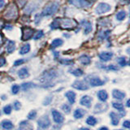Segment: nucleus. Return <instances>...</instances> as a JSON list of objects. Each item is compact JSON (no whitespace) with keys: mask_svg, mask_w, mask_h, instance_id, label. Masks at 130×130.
Returning <instances> with one entry per match:
<instances>
[{"mask_svg":"<svg viewBox=\"0 0 130 130\" xmlns=\"http://www.w3.org/2000/svg\"><path fill=\"white\" fill-rule=\"evenodd\" d=\"M76 20L72 18H62L57 17L51 24V29H67L73 30L77 26Z\"/></svg>","mask_w":130,"mask_h":130,"instance_id":"nucleus-1","label":"nucleus"},{"mask_svg":"<svg viewBox=\"0 0 130 130\" xmlns=\"http://www.w3.org/2000/svg\"><path fill=\"white\" fill-rule=\"evenodd\" d=\"M59 3H57V2L49 3L44 7L41 15L42 16H51L52 15H54L55 12L59 10Z\"/></svg>","mask_w":130,"mask_h":130,"instance_id":"nucleus-2","label":"nucleus"},{"mask_svg":"<svg viewBox=\"0 0 130 130\" xmlns=\"http://www.w3.org/2000/svg\"><path fill=\"white\" fill-rule=\"evenodd\" d=\"M18 15V8L15 4H11L7 7L5 13H4V18L7 20H14Z\"/></svg>","mask_w":130,"mask_h":130,"instance_id":"nucleus-3","label":"nucleus"},{"mask_svg":"<svg viewBox=\"0 0 130 130\" xmlns=\"http://www.w3.org/2000/svg\"><path fill=\"white\" fill-rule=\"evenodd\" d=\"M55 77H57V72L53 70V69H50V70L45 71L43 72V74L42 75V77H41V81L42 82H49L50 80L55 79Z\"/></svg>","mask_w":130,"mask_h":130,"instance_id":"nucleus-4","label":"nucleus"},{"mask_svg":"<svg viewBox=\"0 0 130 130\" xmlns=\"http://www.w3.org/2000/svg\"><path fill=\"white\" fill-rule=\"evenodd\" d=\"M111 9V7L110 4L106 3H100L95 8V12L98 15H102L106 12H108Z\"/></svg>","mask_w":130,"mask_h":130,"instance_id":"nucleus-5","label":"nucleus"},{"mask_svg":"<svg viewBox=\"0 0 130 130\" xmlns=\"http://www.w3.org/2000/svg\"><path fill=\"white\" fill-rule=\"evenodd\" d=\"M34 30L32 28L24 26L22 28V41H28L29 40L32 35H34Z\"/></svg>","mask_w":130,"mask_h":130,"instance_id":"nucleus-6","label":"nucleus"},{"mask_svg":"<svg viewBox=\"0 0 130 130\" xmlns=\"http://www.w3.org/2000/svg\"><path fill=\"white\" fill-rule=\"evenodd\" d=\"M69 3L77 7L84 8L91 5V2L89 0H69Z\"/></svg>","mask_w":130,"mask_h":130,"instance_id":"nucleus-7","label":"nucleus"},{"mask_svg":"<svg viewBox=\"0 0 130 130\" xmlns=\"http://www.w3.org/2000/svg\"><path fill=\"white\" fill-rule=\"evenodd\" d=\"M38 124L42 128H46L51 125V120L47 116H42L38 120Z\"/></svg>","mask_w":130,"mask_h":130,"instance_id":"nucleus-8","label":"nucleus"},{"mask_svg":"<svg viewBox=\"0 0 130 130\" xmlns=\"http://www.w3.org/2000/svg\"><path fill=\"white\" fill-rule=\"evenodd\" d=\"M72 86L76 89H78V90H87L89 89L88 85L82 80H76Z\"/></svg>","mask_w":130,"mask_h":130,"instance_id":"nucleus-9","label":"nucleus"},{"mask_svg":"<svg viewBox=\"0 0 130 130\" xmlns=\"http://www.w3.org/2000/svg\"><path fill=\"white\" fill-rule=\"evenodd\" d=\"M112 56H113V53L110 51H103V52H101L99 55V59H101V61H103V62L110 61L112 59Z\"/></svg>","mask_w":130,"mask_h":130,"instance_id":"nucleus-10","label":"nucleus"},{"mask_svg":"<svg viewBox=\"0 0 130 130\" xmlns=\"http://www.w3.org/2000/svg\"><path fill=\"white\" fill-rule=\"evenodd\" d=\"M80 105L84 106V107L89 108L91 107V103H92V98L89 97L88 95H85L80 99Z\"/></svg>","mask_w":130,"mask_h":130,"instance_id":"nucleus-11","label":"nucleus"},{"mask_svg":"<svg viewBox=\"0 0 130 130\" xmlns=\"http://www.w3.org/2000/svg\"><path fill=\"white\" fill-rule=\"evenodd\" d=\"M52 116L53 119H54V121L57 124H62L64 120L63 116L59 111H55V110H53L52 111Z\"/></svg>","mask_w":130,"mask_h":130,"instance_id":"nucleus-12","label":"nucleus"},{"mask_svg":"<svg viewBox=\"0 0 130 130\" xmlns=\"http://www.w3.org/2000/svg\"><path fill=\"white\" fill-rule=\"evenodd\" d=\"M81 25L84 27V34H89L93 29L92 24L86 20H81Z\"/></svg>","mask_w":130,"mask_h":130,"instance_id":"nucleus-13","label":"nucleus"},{"mask_svg":"<svg viewBox=\"0 0 130 130\" xmlns=\"http://www.w3.org/2000/svg\"><path fill=\"white\" fill-rule=\"evenodd\" d=\"M89 84H90L91 86L93 87H97V86H101V85H103L105 82L103 80H102L99 77H92V78L89 80Z\"/></svg>","mask_w":130,"mask_h":130,"instance_id":"nucleus-14","label":"nucleus"},{"mask_svg":"<svg viewBox=\"0 0 130 130\" xmlns=\"http://www.w3.org/2000/svg\"><path fill=\"white\" fill-rule=\"evenodd\" d=\"M125 96H126V94H125L124 92L119 90V89H113L112 97L114 98V99H116L117 100H122V99H124Z\"/></svg>","mask_w":130,"mask_h":130,"instance_id":"nucleus-15","label":"nucleus"},{"mask_svg":"<svg viewBox=\"0 0 130 130\" xmlns=\"http://www.w3.org/2000/svg\"><path fill=\"white\" fill-rule=\"evenodd\" d=\"M79 61L81 64L83 65H89V63H91V59L90 57L87 55H82L79 57Z\"/></svg>","mask_w":130,"mask_h":130,"instance_id":"nucleus-16","label":"nucleus"},{"mask_svg":"<svg viewBox=\"0 0 130 130\" xmlns=\"http://www.w3.org/2000/svg\"><path fill=\"white\" fill-rule=\"evenodd\" d=\"M38 7V6H37L35 3H32L29 4V5H28L25 8H24V13L27 14V15H30L32 12H34Z\"/></svg>","mask_w":130,"mask_h":130,"instance_id":"nucleus-17","label":"nucleus"},{"mask_svg":"<svg viewBox=\"0 0 130 130\" xmlns=\"http://www.w3.org/2000/svg\"><path fill=\"white\" fill-rule=\"evenodd\" d=\"M18 76L20 79H25L29 76V72L27 68H23L18 71Z\"/></svg>","mask_w":130,"mask_h":130,"instance_id":"nucleus-18","label":"nucleus"},{"mask_svg":"<svg viewBox=\"0 0 130 130\" xmlns=\"http://www.w3.org/2000/svg\"><path fill=\"white\" fill-rule=\"evenodd\" d=\"M65 96H66L68 100L69 101L70 104H74L75 101H76V93L74 92L72 90H69L65 93Z\"/></svg>","mask_w":130,"mask_h":130,"instance_id":"nucleus-19","label":"nucleus"},{"mask_svg":"<svg viewBox=\"0 0 130 130\" xmlns=\"http://www.w3.org/2000/svg\"><path fill=\"white\" fill-rule=\"evenodd\" d=\"M98 98L101 102H106L108 99V93L104 89H102L98 92Z\"/></svg>","mask_w":130,"mask_h":130,"instance_id":"nucleus-20","label":"nucleus"},{"mask_svg":"<svg viewBox=\"0 0 130 130\" xmlns=\"http://www.w3.org/2000/svg\"><path fill=\"white\" fill-rule=\"evenodd\" d=\"M110 116H111V124L114 126H116L119 124L120 122V117L115 112H111L110 113Z\"/></svg>","mask_w":130,"mask_h":130,"instance_id":"nucleus-21","label":"nucleus"},{"mask_svg":"<svg viewBox=\"0 0 130 130\" xmlns=\"http://www.w3.org/2000/svg\"><path fill=\"white\" fill-rule=\"evenodd\" d=\"M32 126L28 121L24 120L20 122L19 130H32Z\"/></svg>","mask_w":130,"mask_h":130,"instance_id":"nucleus-22","label":"nucleus"},{"mask_svg":"<svg viewBox=\"0 0 130 130\" xmlns=\"http://www.w3.org/2000/svg\"><path fill=\"white\" fill-rule=\"evenodd\" d=\"M15 50V43L14 41H9L7 46V51L8 54H11Z\"/></svg>","mask_w":130,"mask_h":130,"instance_id":"nucleus-23","label":"nucleus"},{"mask_svg":"<svg viewBox=\"0 0 130 130\" xmlns=\"http://www.w3.org/2000/svg\"><path fill=\"white\" fill-rule=\"evenodd\" d=\"M30 45L27 43V44H24V46H21V48H20V55H26L27 53H28L30 51Z\"/></svg>","mask_w":130,"mask_h":130,"instance_id":"nucleus-24","label":"nucleus"},{"mask_svg":"<svg viewBox=\"0 0 130 130\" xmlns=\"http://www.w3.org/2000/svg\"><path fill=\"white\" fill-rule=\"evenodd\" d=\"M85 115V111L83 109L78 108L74 111V117L76 119H80V118H82Z\"/></svg>","mask_w":130,"mask_h":130,"instance_id":"nucleus-25","label":"nucleus"},{"mask_svg":"<svg viewBox=\"0 0 130 130\" xmlns=\"http://www.w3.org/2000/svg\"><path fill=\"white\" fill-rule=\"evenodd\" d=\"M63 44V41L62 39L60 38H55L51 42V47L52 48H57L59 47L60 46H62V45Z\"/></svg>","mask_w":130,"mask_h":130,"instance_id":"nucleus-26","label":"nucleus"},{"mask_svg":"<svg viewBox=\"0 0 130 130\" xmlns=\"http://www.w3.org/2000/svg\"><path fill=\"white\" fill-rule=\"evenodd\" d=\"M37 85L35 84H34L32 82H25V83H23L21 85V88L24 91H27L28 89H32V88H34V87H36Z\"/></svg>","mask_w":130,"mask_h":130,"instance_id":"nucleus-27","label":"nucleus"},{"mask_svg":"<svg viewBox=\"0 0 130 130\" xmlns=\"http://www.w3.org/2000/svg\"><path fill=\"white\" fill-rule=\"evenodd\" d=\"M2 126L4 129L6 130H10L11 128H13V124L11 121L9 120H4L2 122Z\"/></svg>","mask_w":130,"mask_h":130,"instance_id":"nucleus-28","label":"nucleus"},{"mask_svg":"<svg viewBox=\"0 0 130 130\" xmlns=\"http://www.w3.org/2000/svg\"><path fill=\"white\" fill-rule=\"evenodd\" d=\"M111 34V31L107 30V31H102L100 32V34H99V38L100 40H104L106 38H107L109 37V34Z\"/></svg>","mask_w":130,"mask_h":130,"instance_id":"nucleus-29","label":"nucleus"},{"mask_svg":"<svg viewBox=\"0 0 130 130\" xmlns=\"http://www.w3.org/2000/svg\"><path fill=\"white\" fill-rule=\"evenodd\" d=\"M97 120H96V118L95 117H93L92 116H89L87 118V120H86V124H89V125H90V126H94L96 124H97Z\"/></svg>","mask_w":130,"mask_h":130,"instance_id":"nucleus-30","label":"nucleus"},{"mask_svg":"<svg viewBox=\"0 0 130 130\" xmlns=\"http://www.w3.org/2000/svg\"><path fill=\"white\" fill-rule=\"evenodd\" d=\"M126 17V12L125 11H120L116 14V20L119 21H122L124 20Z\"/></svg>","mask_w":130,"mask_h":130,"instance_id":"nucleus-31","label":"nucleus"},{"mask_svg":"<svg viewBox=\"0 0 130 130\" xmlns=\"http://www.w3.org/2000/svg\"><path fill=\"white\" fill-rule=\"evenodd\" d=\"M112 106H113L114 108L117 109L118 111H124V105L122 104L121 103H117V102H114V103H112Z\"/></svg>","mask_w":130,"mask_h":130,"instance_id":"nucleus-32","label":"nucleus"},{"mask_svg":"<svg viewBox=\"0 0 130 130\" xmlns=\"http://www.w3.org/2000/svg\"><path fill=\"white\" fill-rule=\"evenodd\" d=\"M70 73H72V74L75 76H80L84 74V72L80 68H76V69H73V70H71Z\"/></svg>","mask_w":130,"mask_h":130,"instance_id":"nucleus-33","label":"nucleus"},{"mask_svg":"<svg viewBox=\"0 0 130 130\" xmlns=\"http://www.w3.org/2000/svg\"><path fill=\"white\" fill-rule=\"evenodd\" d=\"M116 61L121 67H125L127 65V61H126V59L124 57H119V58H117Z\"/></svg>","mask_w":130,"mask_h":130,"instance_id":"nucleus-34","label":"nucleus"},{"mask_svg":"<svg viewBox=\"0 0 130 130\" xmlns=\"http://www.w3.org/2000/svg\"><path fill=\"white\" fill-rule=\"evenodd\" d=\"M59 63L63 65H72L74 63V61L72 59H61L59 60Z\"/></svg>","mask_w":130,"mask_h":130,"instance_id":"nucleus-35","label":"nucleus"},{"mask_svg":"<svg viewBox=\"0 0 130 130\" xmlns=\"http://www.w3.org/2000/svg\"><path fill=\"white\" fill-rule=\"evenodd\" d=\"M43 36H44V32L42 30H38L35 34V35L34 37V40H38L40 38H42Z\"/></svg>","mask_w":130,"mask_h":130,"instance_id":"nucleus-36","label":"nucleus"},{"mask_svg":"<svg viewBox=\"0 0 130 130\" xmlns=\"http://www.w3.org/2000/svg\"><path fill=\"white\" fill-rule=\"evenodd\" d=\"M20 91V86L18 85H12L11 87V92L12 93H14V94H16V93H18Z\"/></svg>","mask_w":130,"mask_h":130,"instance_id":"nucleus-37","label":"nucleus"},{"mask_svg":"<svg viewBox=\"0 0 130 130\" xmlns=\"http://www.w3.org/2000/svg\"><path fill=\"white\" fill-rule=\"evenodd\" d=\"M62 109L65 113H70L71 111V107H69V105L68 104H63L62 106Z\"/></svg>","mask_w":130,"mask_h":130,"instance_id":"nucleus-38","label":"nucleus"},{"mask_svg":"<svg viewBox=\"0 0 130 130\" xmlns=\"http://www.w3.org/2000/svg\"><path fill=\"white\" fill-rule=\"evenodd\" d=\"M3 111L5 114H7V115H9V114H11V107L10 105H7L6 107H4Z\"/></svg>","mask_w":130,"mask_h":130,"instance_id":"nucleus-39","label":"nucleus"},{"mask_svg":"<svg viewBox=\"0 0 130 130\" xmlns=\"http://www.w3.org/2000/svg\"><path fill=\"white\" fill-rule=\"evenodd\" d=\"M107 70H111V71H118L119 70L118 67L116 66V65H114V64H111V65H109V66H107Z\"/></svg>","mask_w":130,"mask_h":130,"instance_id":"nucleus-40","label":"nucleus"},{"mask_svg":"<svg viewBox=\"0 0 130 130\" xmlns=\"http://www.w3.org/2000/svg\"><path fill=\"white\" fill-rule=\"evenodd\" d=\"M37 116V111H32L29 112V114L28 115V119H30V120H34V118L36 117Z\"/></svg>","mask_w":130,"mask_h":130,"instance_id":"nucleus-41","label":"nucleus"},{"mask_svg":"<svg viewBox=\"0 0 130 130\" xmlns=\"http://www.w3.org/2000/svg\"><path fill=\"white\" fill-rule=\"evenodd\" d=\"M20 107H21V104H20V103L19 101H15L14 103V108L15 110H16V111H19V110L20 109Z\"/></svg>","mask_w":130,"mask_h":130,"instance_id":"nucleus-42","label":"nucleus"},{"mask_svg":"<svg viewBox=\"0 0 130 130\" xmlns=\"http://www.w3.org/2000/svg\"><path fill=\"white\" fill-rule=\"evenodd\" d=\"M24 63V59H17L15 61L14 63V66H20V65H21Z\"/></svg>","mask_w":130,"mask_h":130,"instance_id":"nucleus-43","label":"nucleus"},{"mask_svg":"<svg viewBox=\"0 0 130 130\" xmlns=\"http://www.w3.org/2000/svg\"><path fill=\"white\" fill-rule=\"evenodd\" d=\"M16 1H17L18 5H19L20 7H23L26 4V3H27L28 0H16Z\"/></svg>","mask_w":130,"mask_h":130,"instance_id":"nucleus-44","label":"nucleus"},{"mask_svg":"<svg viewBox=\"0 0 130 130\" xmlns=\"http://www.w3.org/2000/svg\"><path fill=\"white\" fill-rule=\"evenodd\" d=\"M123 127L125 128H128V129H130V121H129V120H125V121H124V123H123Z\"/></svg>","mask_w":130,"mask_h":130,"instance_id":"nucleus-45","label":"nucleus"},{"mask_svg":"<svg viewBox=\"0 0 130 130\" xmlns=\"http://www.w3.org/2000/svg\"><path fill=\"white\" fill-rule=\"evenodd\" d=\"M41 15H38V14H37L36 15H35V23H36V24H39V22H40V20H41Z\"/></svg>","mask_w":130,"mask_h":130,"instance_id":"nucleus-46","label":"nucleus"},{"mask_svg":"<svg viewBox=\"0 0 130 130\" xmlns=\"http://www.w3.org/2000/svg\"><path fill=\"white\" fill-rule=\"evenodd\" d=\"M6 64V59L4 58H0V68Z\"/></svg>","mask_w":130,"mask_h":130,"instance_id":"nucleus-47","label":"nucleus"},{"mask_svg":"<svg viewBox=\"0 0 130 130\" xmlns=\"http://www.w3.org/2000/svg\"><path fill=\"white\" fill-rule=\"evenodd\" d=\"M51 99H52V98L51 97V98H46V99L44 101V105H48L49 103H51Z\"/></svg>","mask_w":130,"mask_h":130,"instance_id":"nucleus-48","label":"nucleus"},{"mask_svg":"<svg viewBox=\"0 0 130 130\" xmlns=\"http://www.w3.org/2000/svg\"><path fill=\"white\" fill-rule=\"evenodd\" d=\"M5 4H6V1H5V0H0V9H1V8H3L4 6H5Z\"/></svg>","mask_w":130,"mask_h":130,"instance_id":"nucleus-49","label":"nucleus"},{"mask_svg":"<svg viewBox=\"0 0 130 130\" xmlns=\"http://www.w3.org/2000/svg\"><path fill=\"white\" fill-rule=\"evenodd\" d=\"M4 28H5L6 30H11L13 28V26L12 25H10V24H7V25H6L5 27H4Z\"/></svg>","mask_w":130,"mask_h":130,"instance_id":"nucleus-50","label":"nucleus"},{"mask_svg":"<svg viewBox=\"0 0 130 130\" xmlns=\"http://www.w3.org/2000/svg\"><path fill=\"white\" fill-rule=\"evenodd\" d=\"M3 43V37L1 34H0V46H2Z\"/></svg>","mask_w":130,"mask_h":130,"instance_id":"nucleus-51","label":"nucleus"},{"mask_svg":"<svg viewBox=\"0 0 130 130\" xmlns=\"http://www.w3.org/2000/svg\"><path fill=\"white\" fill-rule=\"evenodd\" d=\"M126 107H130V99L127 100V102H126Z\"/></svg>","mask_w":130,"mask_h":130,"instance_id":"nucleus-52","label":"nucleus"},{"mask_svg":"<svg viewBox=\"0 0 130 130\" xmlns=\"http://www.w3.org/2000/svg\"><path fill=\"white\" fill-rule=\"evenodd\" d=\"M99 130H109L107 127H102L99 128Z\"/></svg>","mask_w":130,"mask_h":130,"instance_id":"nucleus-53","label":"nucleus"},{"mask_svg":"<svg viewBox=\"0 0 130 130\" xmlns=\"http://www.w3.org/2000/svg\"><path fill=\"white\" fill-rule=\"evenodd\" d=\"M3 20H0V29H1V28H2V27H3Z\"/></svg>","mask_w":130,"mask_h":130,"instance_id":"nucleus-54","label":"nucleus"},{"mask_svg":"<svg viewBox=\"0 0 130 130\" xmlns=\"http://www.w3.org/2000/svg\"><path fill=\"white\" fill-rule=\"evenodd\" d=\"M80 130H90L89 128H81Z\"/></svg>","mask_w":130,"mask_h":130,"instance_id":"nucleus-55","label":"nucleus"},{"mask_svg":"<svg viewBox=\"0 0 130 130\" xmlns=\"http://www.w3.org/2000/svg\"><path fill=\"white\" fill-rule=\"evenodd\" d=\"M128 52L130 53V49H129V51H128ZM128 64L130 65V59H129V63H128Z\"/></svg>","mask_w":130,"mask_h":130,"instance_id":"nucleus-56","label":"nucleus"},{"mask_svg":"<svg viewBox=\"0 0 130 130\" xmlns=\"http://www.w3.org/2000/svg\"><path fill=\"white\" fill-rule=\"evenodd\" d=\"M123 1H129V0H123Z\"/></svg>","mask_w":130,"mask_h":130,"instance_id":"nucleus-57","label":"nucleus"},{"mask_svg":"<svg viewBox=\"0 0 130 130\" xmlns=\"http://www.w3.org/2000/svg\"><path fill=\"white\" fill-rule=\"evenodd\" d=\"M117 130H122V129H117Z\"/></svg>","mask_w":130,"mask_h":130,"instance_id":"nucleus-58","label":"nucleus"}]
</instances>
